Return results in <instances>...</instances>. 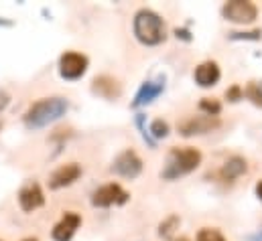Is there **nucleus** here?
<instances>
[{
    "label": "nucleus",
    "mask_w": 262,
    "mask_h": 241,
    "mask_svg": "<svg viewBox=\"0 0 262 241\" xmlns=\"http://www.w3.org/2000/svg\"><path fill=\"white\" fill-rule=\"evenodd\" d=\"M112 171L116 175H120V177L132 181V179H136L142 173V160H140V156L134 150L128 148V150H124V152H120L116 156V160L112 164Z\"/></svg>",
    "instance_id": "obj_7"
},
{
    "label": "nucleus",
    "mask_w": 262,
    "mask_h": 241,
    "mask_svg": "<svg viewBox=\"0 0 262 241\" xmlns=\"http://www.w3.org/2000/svg\"><path fill=\"white\" fill-rule=\"evenodd\" d=\"M256 197L262 201V181H258L256 182Z\"/></svg>",
    "instance_id": "obj_25"
},
{
    "label": "nucleus",
    "mask_w": 262,
    "mask_h": 241,
    "mask_svg": "<svg viewBox=\"0 0 262 241\" xmlns=\"http://www.w3.org/2000/svg\"><path fill=\"white\" fill-rule=\"evenodd\" d=\"M148 134H150L155 140H163V138H167V136H169V124L159 118V120H155L152 124H150Z\"/></svg>",
    "instance_id": "obj_18"
},
{
    "label": "nucleus",
    "mask_w": 262,
    "mask_h": 241,
    "mask_svg": "<svg viewBox=\"0 0 262 241\" xmlns=\"http://www.w3.org/2000/svg\"><path fill=\"white\" fill-rule=\"evenodd\" d=\"M246 173H248V162H246L242 156H232V158H228V160L224 162L222 171H220V175H222L224 181H236V179H240V177L246 175Z\"/></svg>",
    "instance_id": "obj_15"
},
{
    "label": "nucleus",
    "mask_w": 262,
    "mask_h": 241,
    "mask_svg": "<svg viewBox=\"0 0 262 241\" xmlns=\"http://www.w3.org/2000/svg\"><path fill=\"white\" fill-rule=\"evenodd\" d=\"M88 69V57L75 51H67L59 59V73L66 79H79Z\"/></svg>",
    "instance_id": "obj_8"
},
{
    "label": "nucleus",
    "mask_w": 262,
    "mask_h": 241,
    "mask_svg": "<svg viewBox=\"0 0 262 241\" xmlns=\"http://www.w3.org/2000/svg\"><path fill=\"white\" fill-rule=\"evenodd\" d=\"M232 41H260L262 39V31H248V33H230L228 35Z\"/></svg>",
    "instance_id": "obj_21"
},
{
    "label": "nucleus",
    "mask_w": 262,
    "mask_h": 241,
    "mask_svg": "<svg viewBox=\"0 0 262 241\" xmlns=\"http://www.w3.org/2000/svg\"><path fill=\"white\" fill-rule=\"evenodd\" d=\"M128 197L130 195L118 182H110V184H104L98 190H94L92 205L100 207V209H106V207H112V205H124L128 201Z\"/></svg>",
    "instance_id": "obj_5"
},
{
    "label": "nucleus",
    "mask_w": 262,
    "mask_h": 241,
    "mask_svg": "<svg viewBox=\"0 0 262 241\" xmlns=\"http://www.w3.org/2000/svg\"><path fill=\"white\" fill-rule=\"evenodd\" d=\"M175 35H177V39L181 37V39H185V41H191V37H189V33H187V31H179V29H177V31H175Z\"/></svg>",
    "instance_id": "obj_23"
},
{
    "label": "nucleus",
    "mask_w": 262,
    "mask_h": 241,
    "mask_svg": "<svg viewBox=\"0 0 262 241\" xmlns=\"http://www.w3.org/2000/svg\"><path fill=\"white\" fill-rule=\"evenodd\" d=\"M177 241H187V239H185V237H179V239H177Z\"/></svg>",
    "instance_id": "obj_27"
},
{
    "label": "nucleus",
    "mask_w": 262,
    "mask_h": 241,
    "mask_svg": "<svg viewBox=\"0 0 262 241\" xmlns=\"http://www.w3.org/2000/svg\"><path fill=\"white\" fill-rule=\"evenodd\" d=\"M179 223H181V219H179L177 215H169V217L159 225V235H161V237H171V235L175 233V229H179Z\"/></svg>",
    "instance_id": "obj_16"
},
{
    "label": "nucleus",
    "mask_w": 262,
    "mask_h": 241,
    "mask_svg": "<svg viewBox=\"0 0 262 241\" xmlns=\"http://www.w3.org/2000/svg\"><path fill=\"white\" fill-rule=\"evenodd\" d=\"M226 98H228V102H238V100L244 98V89H242L240 85H232V87L226 91Z\"/></svg>",
    "instance_id": "obj_22"
},
{
    "label": "nucleus",
    "mask_w": 262,
    "mask_h": 241,
    "mask_svg": "<svg viewBox=\"0 0 262 241\" xmlns=\"http://www.w3.org/2000/svg\"><path fill=\"white\" fill-rule=\"evenodd\" d=\"M134 35L142 45L155 47L167 39L165 20L150 8H140L134 14Z\"/></svg>",
    "instance_id": "obj_3"
},
{
    "label": "nucleus",
    "mask_w": 262,
    "mask_h": 241,
    "mask_svg": "<svg viewBox=\"0 0 262 241\" xmlns=\"http://www.w3.org/2000/svg\"><path fill=\"white\" fill-rule=\"evenodd\" d=\"M248 241H262V229L258 231V233H254V235H250L248 237Z\"/></svg>",
    "instance_id": "obj_24"
},
{
    "label": "nucleus",
    "mask_w": 262,
    "mask_h": 241,
    "mask_svg": "<svg viewBox=\"0 0 262 241\" xmlns=\"http://www.w3.org/2000/svg\"><path fill=\"white\" fill-rule=\"evenodd\" d=\"M69 110V102L61 95L55 98H43L39 102H35L27 114H25V126L29 130H39L45 128L53 122H57L59 118H63Z\"/></svg>",
    "instance_id": "obj_1"
},
{
    "label": "nucleus",
    "mask_w": 262,
    "mask_h": 241,
    "mask_svg": "<svg viewBox=\"0 0 262 241\" xmlns=\"http://www.w3.org/2000/svg\"><path fill=\"white\" fill-rule=\"evenodd\" d=\"M199 110H201L205 116H213V118H217L220 112H222V104H220L217 100H213V98H203L201 104H199Z\"/></svg>",
    "instance_id": "obj_17"
},
{
    "label": "nucleus",
    "mask_w": 262,
    "mask_h": 241,
    "mask_svg": "<svg viewBox=\"0 0 262 241\" xmlns=\"http://www.w3.org/2000/svg\"><path fill=\"white\" fill-rule=\"evenodd\" d=\"M244 95H246L254 106L262 108V87L258 85V83L250 81V83L246 85V89H244Z\"/></svg>",
    "instance_id": "obj_19"
},
{
    "label": "nucleus",
    "mask_w": 262,
    "mask_h": 241,
    "mask_svg": "<svg viewBox=\"0 0 262 241\" xmlns=\"http://www.w3.org/2000/svg\"><path fill=\"white\" fill-rule=\"evenodd\" d=\"M222 14L226 20L230 22H236V25H250L256 20L258 16V8L254 2H248V0H230L224 4L222 8Z\"/></svg>",
    "instance_id": "obj_4"
},
{
    "label": "nucleus",
    "mask_w": 262,
    "mask_h": 241,
    "mask_svg": "<svg viewBox=\"0 0 262 241\" xmlns=\"http://www.w3.org/2000/svg\"><path fill=\"white\" fill-rule=\"evenodd\" d=\"M92 89H94V93H98V95H102V98H106V100H116V98H120V93H122V85L118 83V79H114V77H110V75H100V77H96Z\"/></svg>",
    "instance_id": "obj_13"
},
{
    "label": "nucleus",
    "mask_w": 262,
    "mask_h": 241,
    "mask_svg": "<svg viewBox=\"0 0 262 241\" xmlns=\"http://www.w3.org/2000/svg\"><path fill=\"white\" fill-rule=\"evenodd\" d=\"M193 77H195V83L199 87H213L220 81L222 71H220V67H217L215 61H203L201 65L195 67Z\"/></svg>",
    "instance_id": "obj_11"
},
{
    "label": "nucleus",
    "mask_w": 262,
    "mask_h": 241,
    "mask_svg": "<svg viewBox=\"0 0 262 241\" xmlns=\"http://www.w3.org/2000/svg\"><path fill=\"white\" fill-rule=\"evenodd\" d=\"M195 241H226V237L217 231V229H209V227H203L199 233H197Z\"/></svg>",
    "instance_id": "obj_20"
},
{
    "label": "nucleus",
    "mask_w": 262,
    "mask_h": 241,
    "mask_svg": "<svg viewBox=\"0 0 262 241\" xmlns=\"http://www.w3.org/2000/svg\"><path fill=\"white\" fill-rule=\"evenodd\" d=\"M201 164V152L193 146H175L171 148L165 168L161 173V177L165 181H175L179 177H185L189 173H193L197 166Z\"/></svg>",
    "instance_id": "obj_2"
},
{
    "label": "nucleus",
    "mask_w": 262,
    "mask_h": 241,
    "mask_svg": "<svg viewBox=\"0 0 262 241\" xmlns=\"http://www.w3.org/2000/svg\"><path fill=\"white\" fill-rule=\"evenodd\" d=\"M165 89V83L163 81H144L140 85V89L136 91V98L132 102V108H140V106H146L150 104L152 100H157Z\"/></svg>",
    "instance_id": "obj_14"
},
{
    "label": "nucleus",
    "mask_w": 262,
    "mask_h": 241,
    "mask_svg": "<svg viewBox=\"0 0 262 241\" xmlns=\"http://www.w3.org/2000/svg\"><path fill=\"white\" fill-rule=\"evenodd\" d=\"M220 126H222L220 118H213V116H205V114L203 116H189V118L179 122V134L185 138L203 136V134L217 130Z\"/></svg>",
    "instance_id": "obj_6"
},
{
    "label": "nucleus",
    "mask_w": 262,
    "mask_h": 241,
    "mask_svg": "<svg viewBox=\"0 0 262 241\" xmlns=\"http://www.w3.org/2000/svg\"><path fill=\"white\" fill-rule=\"evenodd\" d=\"M81 225V217L77 215V213H66L63 217H61V221L53 227V239L55 241H69L73 235H75V231H77V227Z\"/></svg>",
    "instance_id": "obj_12"
},
{
    "label": "nucleus",
    "mask_w": 262,
    "mask_h": 241,
    "mask_svg": "<svg viewBox=\"0 0 262 241\" xmlns=\"http://www.w3.org/2000/svg\"><path fill=\"white\" fill-rule=\"evenodd\" d=\"M23 241H39V239H35V237H27V239H23Z\"/></svg>",
    "instance_id": "obj_26"
},
{
    "label": "nucleus",
    "mask_w": 262,
    "mask_h": 241,
    "mask_svg": "<svg viewBox=\"0 0 262 241\" xmlns=\"http://www.w3.org/2000/svg\"><path fill=\"white\" fill-rule=\"evenodd\" d=\"M18 203H20V209H23V211H27V213H31V211H35V209L43 207L45 197H43L41 186H39L37 182L27 184V186L18 192Z\"/></svg>",
    "instance_id": "obj_10"
},
{
    "label": "nucleus",
    "mask_w": 262,
    "mask_h": 241,
    "mask_svg": "<svg viewBox=\"0 0 262 241\" xmlns=\"http://www.w3.org/2000/svg\"><path fill=\"white\" fill-rule=\"evenodd\" d=\"M81 177V166L75 164V162H67V164H61L57 171H53L51 179H49V186L51 188H63V186H69Z\"/></svg>",
    "instance_id": "obj_9"
}]
</instances>
